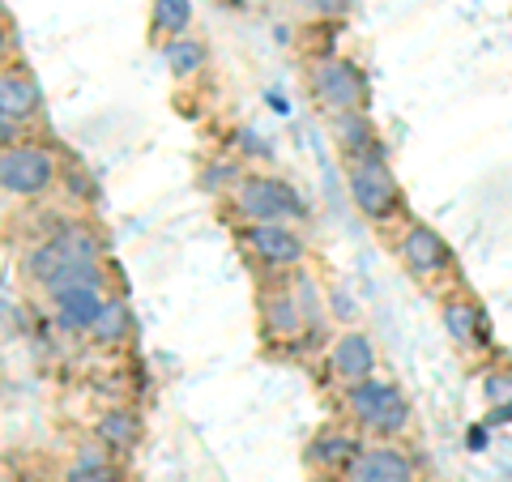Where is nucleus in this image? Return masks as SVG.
<instances>
[{"instance_id": "obj_18", "label": "nucleus", "mask_w": 512, "mask_h": 482, "mask_svg": "<svg viewBox=\"0 0 512 482\" xmlns=\"http://www.w3.org/2000/svg\"><path fill=\"white\" fill-rule=\"evenodd\" d=\"M167 64H171V73H180V77L197 73L205 64V47L197 39H171L167 43Z\"/></svg>"}, {"instance_id": "obj_5", "label": "nucleus", "mask_w": 512, "mask_h": 482, "mask_svg": "<svg viewBox=\"0 0 512 482\" xmlns=\"http://www.w3.org/2000/svg\"><path fill=\"white\" fill-rule=\"evenodd\" d=\"M239 244L269 269L299 265V256H303V239L286 227V222H248V227L239 231Z\"/></svg>"}, {"instance_id": "obj_11", "label": "nucleus", "mask_w": 512, "mask_h": 482, "mask_svg": "<svg viewBox=\"0 0 512 482\" xmlns=\"http://www.w3.org/2000/svg\"><path fill=\"white\" fill-rule=\"evenodd\" d=\"M261 320H265V333L274 342H295L303 333V312H299V299L291 291H278V295H265L261 299Z\"/></svg>"}, {"instance_id": "obj_17", "label": "nucleus", "mask_w": 512, "mask_h": 482, "mask_svg": "<svg viewBox=\"0 0 512 482\" xmlns=\"http://www.w3.org/2000/svg\"><path fill=\"white\" fill-rule=\"evenodd\" d=\"M154 30L158 35H184L192 22V0H154Z\"/></svg>"}, {"instance_id": "obj_13", "label": "nucleus", "mask_w": 512, "mask_h": 482, "mask_svg": "<svg viewBox=\"0 0 512 482\" xmlns=\"http://www.w3.org/2000/svg\"><path fill=\"white\" fill-rule=\"evenodd\" d=\"M359 453H363V444L355 440V436H346V431H329V436H320L316 444H312V465H320V470H329V474H346L350 465L359 461Z\"/></svg>"}, {"instance_id": "obj_8", "label": "nucleus", "mask_w": 512, "mask_h": 482, "mask_svg": "<svg viewBox=\"0 0 512 482\" xmlns=\"http://www.w3.org/2000/svg\"><path fill=\"white\" fill-rule=\"evenodd\" d=\"M346 482H414V461L402 448H363L359 461L346 470Z\"/></svg>"}, {"instance_id": "obj_10", "label": "nucleus", "mask_w": 512, "mask_h": 482, "mask_svg": "<svg viewBox=\"0 0 512 482\" xmlns=\"http://www.w3.org/2000/svg\"><path fill=\"white\" fill-rule=\"evenodd\" d=\"M39 90L26 77V69H5L0 77V124H22L26 116H35Z\"/></svg>"}, {"instance_id": "obj_2", "label": "nucleus", "mask_w": 512, "mask_h": 482, "mask_svg": "<svg viewBox=\"0 0 512 482\" xmlns=\"http://www.w3.org/2000/svg\"><path fill=\"white\" fill-rule=\"evenodd\" d=\"M350 192H355V205L367 214V218H393L397 210H402V192H397V180L389 163H384V150L376 154H363L350 163Z\"/></svg>"}, {"instance_id": "obj_19", "label": "nucleus", "mask_w": 512, "mask_h": 482, "mask_svg": "<svg viewBox=\"0 0 512 482\" xmlns=\"http://www.w3.org/2000/svg\"><path fill=\"white\" fill-rule=\"evenodd\" d=\"M124 333H128V312L120 308V303H107L103 316H99V325H94V337H99L103 346H116Z\"/></svg>"}, {"instance_id": "obj_15", "label": "nucleus", "mask_w": 512, "mask_h": 482, "mask_svg": "<svg viewBox=\"0 0 512 482\" xmlns=\"http://www.w3.org/2000/svg\"><path fill=\"white\" fill-rule=\"evenodd\" d=\"M99 440L107 448H116V453H124V448H133L141 440V419L133 410H111V414H103V423H99Z\"/></svg>"}, {"instance_id": "obj_7", "label": "nucleus", "mask_w": 512, "mask_h": 482, "mask_svg": "<svg viewBox=\"0 0 512 482\" xmlns=\"http://www.w3.org/2000/svg\"><path fill=\"white\" fill-rule=\"evenodd\" d=\"M52 316H56V325L60 329H69V333H94V325H99V316H103V295H99V286L94 282H73V286H64V291L52 295Z\"/></svg>"}, {"instance_id": "obj_6", "label": "nucleus", "mask_w": 512, "mask_h": 482, "mask_svg": "<svg viewBox=\"0 0 512 482\" xmlns=\"http://www.w3.org/2000/svg\"><path fill=\"white\" fill-rule=\"evenodd\" d=\"M312 94H316L320 107L338 111V116H346V111H363V77H359L355 64L325 60L312 73Z\"/></svg>"}, {"instance_id": "obj_4", "label": "nucleus", "mask_w": 512, "mask_h": 482, "mask_svg": "<svg viewBox=\"0 0 512 482\" xmlns=\"http://www.w3.org/2000/svg\"><path fill=\"white\" fill-rule=\"evenodd\" d=\"M56 163L52 154L39 146H9L5 158H0V184H5L9 197H35L52 184Z\"/></svg>"}, {"instance_id": "obj_12", "label": "nucleus", "mask_w": 512, "mask_h": 482, "mask_svg": "<svg viewBox=\"0 0 512 482\" xmlns=\"http://www.w3.org/2000/svg\"><path fill=\"white\" fill-rule=\"evenodd\" d=\"M372 367H376V350L363 333H346L342 342L333 346V372H338L346 384L372 380Z\"/></svg>"}, {"instance_id": "obj_14", "label": "nucleus", "mask_w": 512, "mask_h": 482, "mask_svg": "<svg viewBox=\"0 0 512 482\" xmlns=\"http://www.w3.org/2000/svg\"><path fill=\"white\" fill-rule=\"evenodd\" d=\"M333 137H338V146L346 150L350 163L363 158V154H376L380 150V141H376V133H372V124H367L363 111H346V116L333 120Z\"/></svg>"}, {"instance_id": "obj_16", "label": "nucleus", "mask_w": 512, "mask_h": 482, "mask_svg": "<svg viewBox=\"0 0 512 482\" xmlns=\"http://www.w3.org/2000/svg\"><path fill=\"white\" fill-rule=\"evenodd\" d=\"M444 325H448V333L457 337L461 346H474L478 342V325H483V312L474 308V303H448L444 308Z\"/></svg>"}, {"instance_id": "obj_3", "label": "nucleus", "mask_w": 512, "mask_h": 482, "mask_svg": "<svg viewBox=\"0 0 512 482\" xmlns=\"http://www.w3.org/2000/svg\"><path fill=\"white\" fill-rule=\"evenodd\" d=\"M235 210L248 222H286V218H303V197L274 175H248L244 184L235 188Z\"/></svg>"}, {"instance_id": "obj_9", "label": "nucleus", "mask_w": 512, "mask_h": 482, "mask_svg": "<svg viewBox=\"0 0 512 482\" xmlns=\"http://www.w3.org/2000/svg\"><path fill=\"white\" fill-rule=\"evenodd\" d=\"M402 256H406V265H410L414 273H423V278L448 269V261H453L448 244H444V239L431 231V227H410V231L402 235Z\"/></svg>"}, {"instance_id": "obj_20", "label": "nucleus", "mask_w": 512, "mask_h": 482, "mask_svg": "<svg viewBox=\"0 0 512 482\" xmlns=\"http://www.w3.org/2000/svg\"><path fill=\"white\" fill-rule=\"evenodd\" d=\"M64 482H120L116 470H82V465H73L69 474H64Z\"/></svg>"}, {"instance_id": "obj_1", "label": "nucleus", "mask_w": 512, "mask_h": 482, "mask_svg": "<svg viewBox=\"0 0 512 482\" xmlns=\"http://www.w3.org/2000/svg\"><path fill=\"white\" fill-rule=\"evenodd\" d=\"M346 406L355 414V423L363 431H376V436H397L410 423V406L406 397L393 389L389 380H359L350 384Z\"/></svg>"}, {"instance_id": "obj_21", "label": "nucleus", "mask_w": 512, "mask_h": 482, "mask_svg": "<svg viewBox=\"0 0 512 482\" xmlns=\"http://www.w3.org/2000/svg\"><path fill=\"white\" fill-rule=\"evenodd\" d=\"M77 465H82V470H111V465H107V457L99 453V448H82V453H77Z\"/></svg>"}]
</instances>
